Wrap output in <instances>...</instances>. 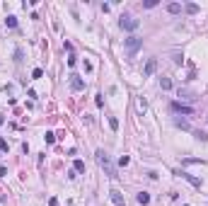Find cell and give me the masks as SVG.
Returning <instances> with one entry per match:
<instances>
[{"label":"cell","mask_w":208,"mask_h":206,"mask_svg":"<svg viewBox=\"0 0 208 206\" xmlns=\"http://www.w3.org/2000/svg\"><path fill=\"white\" fill-rule=\"evenodd\" d=\"M75 63H78V56H75V54H70V56H68V66H75Z\"/></svg>","instance_id":"obj_20"},{"label":"cell","mask_w":208,"mask_h":206,"mask_svg":"<svg viewBox=\"0 0 208 206\" xmlns=\"http://www.w3.org/2000/svg\"><path fill=\"white\" fill-rule=\"evenodd\" d=\"M41 75H44V70H41V68H34V70H32V78H36V80H39Z\"/></svg>","instance_id":"obj_17"},{"label":"cell","mask_w":208,"mask_h":206,"mask_svg":"<svg viewBox=\"0 0 208 206\" xmlns=\"http://www.w3.org/2000/svg\"><path fill=\"white\" fill-rule=\"evenodd\" d=\"M68 83H70V87L75 90V92H82V90H85V80H82L80 75H75V73L68 75Z\"/></svg>","instance_id":"obj_4"},{"label":"cell","mask_w":208,"mask_h":206,"mask_svg":"<svg viewBox=\"0 0 208 206\" xmlns=\"http://www.w3.org/2000/svg\"><path fill=\"white\" fill-rule=\"evenodd\" d=\"M172 109H174V112H179V114H194V109H191V107H186V104H181V102H174Z\"/></svg>","instance_id":"obj_7"},{"label":"cell","mask_w":208,"mask_h":206,"mask_svg":"<svg viewBox=\"0 0 208 206\" xmlns=\"http://www.w3.org/2000/svg\"><path fill=\"white\" fill-rule=\"evenodd\" d=\"M160 87H162V90H170V87H172V80H170V78H160Z\"/></svg>","instance_id":"obj_12"},{"label":"cell","mask_w":208,"mask_h":206,"mask_svg":"<svg viewBox=\"0 0 208 206\" xmlns=\"http://www.w3.org/2000/svg\"><path fill=\"white\" fill-rule=\"evenodd\" d=\"M181 177H184V179H189V182H191V184H194L196 189H201V184H203V179L194 177V175H189V172H181Z\"/></svg>","instance_id":"obj_8"},{"label":"cell","mask_w":208,"mask_h":206,"mask_svg":"<svg viewBox=\"0 0 208 206\" xmlns=\"http://www.w3.org/2000/svg\"><path fill=\"white\" fill-rule=\"evenodd\" d=\"M15 61H17V63L22 61V49H17V51H15Z\"/></svg>","instance_id":"obj_23"},{"label":"cell","mask_w":208,"mask_h":206,"mask_svg":"<svg viewBox=\"0 0 208 206\" xmlns=\"http://www.w3.org/2000/svg\"><path fill=\"white\" fill-rule=\"evenodd\" d=\"M186 12H189V15H196V12H199V5H194V3L186 5Z\"/></svg>","instance_id":"obj_15"},{"label":"cell","mask_w":208,"mask_h":206,"mask_svg":"<svg viewBox=\"0 0 208 206\" xmlns=\"http://www.w3.org/2000/svg\"><path fill=\"white\" fill-rule=\"evenodd\" d=\"M94 102H97V107H102V104H104V95H97V97H94Z\"/></svg>","instance_id":"obj_21"},{"label":"cell","mask_w":208,"mask_h":206,"mask_svg":"<svg viewBox=\"0 0 208 206\" xmlns=\"http://www.w3.org/2000/svg\"><path fill=\"white\" fill-rule=\"evenodd\" d=\"M155 68H157V61L155 58H148V63H145V70H143V78H150L155 73Z\"/></svg>","instance_id":"obj_6"},{"label":"cell","mask_w":208,"mask_h":206,"mask_svg":"<svg viewBox=\"0 0 208 206\" xmlns=\"http://www.w3.org/2000/svg\"><path fill=\"white\" fill-rule=\"evenodd\" d=\"M48 206H58V201H56V199H51V201H48Z\"/></svg>","instance_id":"obj_24"},{"label":"cell","mask_w":208,"mask_h":206,"mask_svg":"<svg viewBox=\"0 0 208 206\" xmlns=\"http://www.w3.org/2000/svg\"><path fill=\"white\" fill-rule=\"evenodd\" d=\"M109 197H111V201H114L116 206H126V199H124V194H121L119 189H111V192H109Z\"/></svg>","instance_id":"obj_5"},{"label":"cell","mask_w":208,"mask_h":206,"mask_svg":"<svg viewBox=\"0 0 208 206\" xmlns=\"http://www.w3.org/2000/svg\"><path fill=\"white\" fill-rule=\"evenodd\" d=\"M109 126H111V131H119V119L116 116H109Z\"/></svg>","instance_id":"obj_14"},{"label":"cell","mask_w":208,"mask_h":206,"mask_svg":"<svg viewBox=\"0 0 208 206\" xmlns=\"http://www.w3.org/2000/svg\"><path fill=\"white\" fill-rule=\"evenodd\" d=\"M5 24H8L10 29H15V27H17V17H15V15H8V19H5Z\"/></svg>","instance_id":"obj_11"},{"label":"cell","mask_w":208,"mask_h":206,"mask_svg":"<svg viewBox=\"0 0 208 206\" xmlns=\"http://www.w3.org/2000/svg\"><path fill=\"white\" fill-rule=\"evenodd\" d=\"M136 201L140 206H148V204H150V194H148V192H138V194H136Z\"/></svg>","instance_id":"obj_9"},{"label":"cell","mask_w":208,"mask_h":206,"mask_svg":"<svg viewBox=\"0 0 208 206\" xmlns=\"http://www.w3.org/2000/svg\"><path fill=\"white\" fill-rule=\"evenodd\" d=\"M184 206H189V204H184Z\"/></svg>","instance_id":"obj_26"},{"label":"cell","mask_w":208,"mask_h":206,"mask_svg":"<svg viewBox=\"0 0 208 206\" xmlns=\"http://www.w3.org/2000/svg\"><path fill=\"white\" fill-rule=\"evenodd\" d=\"M167 12H170V15H179L181 5H179V3H170V5H167Z\"/></svg>","instance_id":"obj_10"},{"label":"cell","mask_w":208,"mask_h":206,"mask_svg":"<svg viewBox=\"0 0 208 206\" xmlns=\"http://www.w3.org/2000/svg\"><path fill=\"white\" fill-rule=\"evenodd\" d=\"M140 46H143V39H138V37H126L124 39V51H126V56L128 58H133L140 51Z\"/></svg>","instance_id":"obj_1"},{"label":"cell","mask_w":208,"mask_h":206,"mask_svg":"<svg viewBox=\"0 0 208 206\" xmlns=\"http://www.w3.org/2000/svg\"><path fill=\"white\" fill-rule=\"evenodd\" d=\"M73 170H75V172H85V162H82V160H75V162H73Z\"/></svg>","instance_id":"obj_13"},{"label":"cell","mask_w":208,"mask_h":206,"mask_svg":"<svg viewBox=\"0 0 208 206\" xmlns=\"http://www.w3.org/2000/svg\"><path fill=\"white\" fill-rule=\"evenodd\" d=\"M44 138H46V143H53V141H56V133L46 131V136H44Z\"/></svg>","instance_id":"obj_18"},{"label":"cell","mask_w":208,"mask_h":206,"mask_svg":"<svg viewBox=\"0 0 208 206\" xmlns=\"http://www.w3.org/2000/svg\"><path fill=\"white\" fill-rule=\"evenodd\" d=\"M94 155H97V162H99L102 167L107 170V175H109V177H119V175H116V170L111 167V162H109V155L104 153V150H97Z\"/></svg>","instance_id":"obj_2"},{"label":"cell","mask_w":208,"mask_h":206,"mask_svg":"<svg viewBox=\"0 0 208 206\" xmlns=\"http://www.w3.org/2000/svg\"><path fill=\"white\" fill-rule=\"evenodd\" d=\"M155 5H157L155 0H145V3H143V8H155Z\"/></svg>","instance_id":"obj_22"},{"label":"cell","mask_w":208,"mask_h":206,"mask_svg":"<svg viewBox=\"0 0 208 206\" xmlns=\"http://www.w3.org/2000/svg\"><path fill=\"white\" fill-rule=\"evenodd\" d=\"M119 27H121V29H126V32H136V29L140 27V22H138L136 17H121Z\"/></svg>","instance_id":"obj_3"},{"label":"cell","mask_w":208,"mask_h":206,"mask_svg":"<svg viewBox=\"0 0 208 206\" xmlns=\"http://www.w3.org/2000/svg\"><path fill=\"white\" fill-rule=\"evenodd\" d=\"M0 124H5V119H3V114H0Z\"/></svg>","instance_id":"obj_25"},{"label":"cell","mask_w":208,"mask_h":206,"mask_svg":"<svg viewBox=\"0 0 208 206\" xmlns=\"http://www.w3.org/2000/svg\"><path fill=\"white\" fill-rule=\"evenodd\" d=\"M128 162H131V158H128V155H121V158H119V165H121V167H126Z\"/></svg>","instance_id":"obj_16"},{"label":"cell","mask_w":208,"mask_h":206,"mask_svg":"<svg viewBox=\"0 0 208 206\" xmlns=\"http://www.w3.org/2000/svg\"><path fill=\"white\" fill-rule=\"evenodd\" d=\"M8 148H10V146H8V141H5V138H0V150H3V153H8Z\"/></svg>","instance_id":"obj_19"}]
</instances>
